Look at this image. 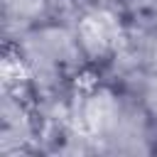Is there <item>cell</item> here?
<instances>
[{"label":"cell","mask_w":157,"mask_h":157,"mask_svg":"<svg viewBox=\"0 0 157 157\" xmlns=\"http://www.w3.org/2000/svg\"><path fill=\"white\" fill-rule=\"evenodd\" d=\"M49 0H0L2 5V37L12 39L22 29L42 22Z\"/></svg>","instance_id":"5"},{"label":"cell","mask_w":157,"mask_h":157,"mask_svg":"<svg viewBox=\"0 0 157 157\" xmlns=\"http://www.w3.org/2000/svg\"><path fill=\"white\" fill-rule=\"evenodd\" d=\"M74 29L88 59L91 76L110 66L125 47V25H123L120 12L113 7H101V5L91 7L76 22Z\"/></svg>","instance_id":"4"},{"label":"cell","mask_w":157,"mask_h":157,"mask_svg":"<svg viewBox=\"0 0 157 157\" xmlns=\"http://www.w3.org/2000/svg\"><path fill=\"white\" fill-rule=\"evenodd\" d=\"M5 69L22 76L37 105L69 101L91 78L76 29L59 22H37L5 39Z\"/></svg>","instance_id":"1"},{"label":"cell","mask_w":157,"mask_h":157,"mask_svg":"<svg viewBox=\"0 0 157 157\" xmlns=\"http://www.w3.org/2000/svg\"><path fill=\"white\" fill-rule=\"evenodd\" d=\"M93 5H101V7H113V10H118L125 0H91Z\"/></svg>","instance_id":"6"},{"label":"cell","mask_w":157,"mask_h":157,"mask_svg":"<svg viewBox=\"0 0 157 157\" xmlns=\"http://www.w3.org/2000/svg\"><path fill=\"white\" fill-rule=\"evenodd\" d=\"M78 123L96 155H157V118L135 96L105 81L83 83Z\"/></svg>","instance_id":"2"},{"label":"cell","mask_w":157,"mask_h":157,"mask_svg":"<svg viewBox=\"0 0 157 157\" xmlns=\"http://www.w3.org/2000/svg\"><path fill=\"white\" fill-rule=\"evenodd\" d=\"M39 123L32 96L15 71L5 69L2 91H0V155L20 157L37 155Z\"/></svg>","instance_id":"3"}]
</instances>
